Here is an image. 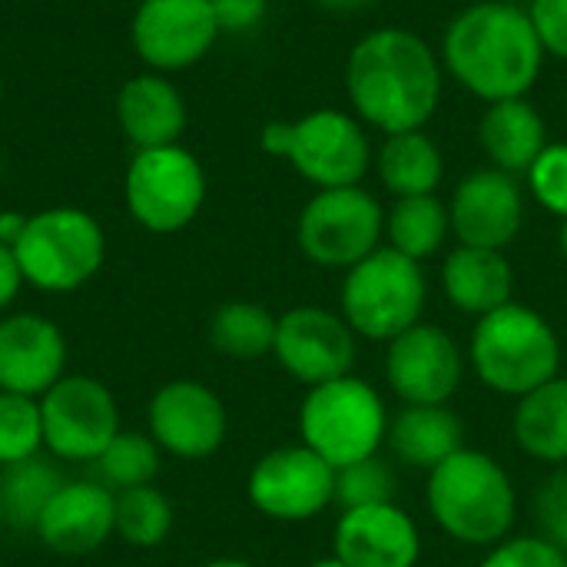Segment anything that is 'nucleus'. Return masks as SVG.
<instances>
[{
  "label": "nucleus",
  "mask_w": 567,
  "mask_h": 567,
  "mask_svg": "<svg viewBox=\"0 0 567 567\" xmlns=\"http://www.w3.org/2000/svg\"><path fill=\"white\" fill-rule=\"evenodd\" d=\"M515 439L542 462H567V379H551L522 395L515 412Z\"/></svg>",
  "instance_id": "26"
},
{
  "label": "nucleus",
  "mask_w": 567,
  "mask_h": 567,
  "mask_svg": "<svg viewBox=\"0 0 567 567\" xmlns=\"http://www.w3.org/2000/svg\"><path fill=\"white\" fill-rule=\"evenodd\" d=\"M478 143L492 156L495 169L515 176V173H528L532 163L542 156V150L548 146V126L545 116L525 96L498 100L488 103V110L482 113Z\"/></svg>",
  "instance_id": "23"
},
{
  "label": "nucleus",
  "mask_w": 567,
  "mask_h": 567,
  "mask_svg": "<svg viewBox=\"0 0 567 567\" xmlns=\"http://www.w3.org/2000/svg\"><path fill=\"white\" fill-rule=\"evenodd\" d=\"M435 522L465 545H498L515 525V485L485 452L462 449L429 472Z\"/></svg>",
  "instance_id": "3"
},
{
  "label": "nucleus",
  "mask_w": 567,
  "mask_h": 567,
  "mask_svg": "<svg viewBox=\"0 0 567 567\" xmlns=\"http://www.w3.org/2000/svg\"><path fill=\"white\" fill-rule=\"evenodd\" d=\"M272 355L302 385L336 382L352 375L355 365V332L352 326L319 306H299L279 316Z\"/></svg>",
  "instance_id": "14"
},
{
  "label": "nucleus",
  "mask_w": 567,
  "mask_h": 567,
  "mask_svg": "<svg viewBox=\"0 0 567 567\" xmlns=\"http://www.w3.org/2000/svg\"><path fill=\"white\" fill-rule=\"evenodd\" d=\"M445 159L439 143L425 130L392 133L379 146V176L389 193L402 196H432L442 183Z\"/></svg>",
  "instance_id": "25"
},
{
  "label": "nucleus",
  "mask_w": 567,
  "mask_h": 567,
  "mask_svg": "<svg viewBox=\"0 0 567 567\" xmlns=\"http://www.w3.org/2000/svg\"><path fill=\"white\" fill-rule=\"evenodd\" d=\"M63 472L53 465V455H33L27 462L0 468V512L3 522L13 528H30L37 525L40 512L47 502L60 492Z\"/></svg>",
  "instance_id": "27"
},
{
  "label": "nucleus",
  "mask_w": 567,
  "mask_h": 567,
  "mask_svg": "<svg viewBox=\"0 0 567 567\" xmlns=\"http://www.w3.org/2000/svg\"><path fill=\"white\" fill-rule=\"evenodd\" d=\"M219 33H246L252 30L262 17L269 0H209Z\"/></svg>",
  "instance_id": "37"
},
{
  "label": "nucleus",
  "mask_w": 567,
  "mask_h": 567,
  "mask_svg": "<svg viewBox=\"0 0 567 567\" xmlns=\"http://www.w3.org/2000/svg\"><path fill=\"white\" fill-rule=\"evenodd\" d=\"M346 90L355 113L385 136L422 130L442 100V63L419 33L382 27L352 47Z\"/></svg>",
  "instance_id": "1"
},
{
  "label": "nucleus",
  "mask_w": 567,
  "mask_h": 567,
  "mask_svg": "<svg viewBox=\"0 0 567 567\" xmlns=\"http://www.w3.org/2000/svg\"><path fill=\"white\" fill-rule=\"evenodd\" d=\"M319 3L329 7V10H355V7H365L372 0H319Z\"/></svg>",
  "instance_id": "41"
},
{
  "label": "nucleus",
  "mask_w": 567,
  "mask_h": 567,
  "mask_svg": "<svg viewBox=\"0 0 567 567\" xmlns=\"http://www.w3.org/2000/svg\"><path fill=\"white\" fill-rule=\"evenodd\" d=\"M419 551L415 522L392 502L349 508L336 525V558L349 567H415Z\"/></svg>",
  "instance_id": "20"
},
{
  "label": "nucleus",
  "mask_w": 567,
  "mask_h": 567,
  "mask_svg": "<svg viewBox=\"0 0 567 567\" xmlns=\"http://www.w3.org/2000/svg\"><path fill=\"white\" fill-rule=\"evenodd\" d=\"M309 567H349V565H342V561L332 555V558H322V561H316V565H309Z\"/></svg>",
  "instance_id": "44"
},
{
  "label": "nucleus",
  "mask_w": 567,
  "mask_h": 567,
  "mask_svg": "<svg viewBox=\"0 0 567 567\" xmlns=\"http://www.w3.org/2000/svg\"><path fill=\"white\" fill-rule=\"evenodd\" d=\"M525 219V196L512 173L475 169L465 176L449 203V223L462 246L505 249Z\"/></svg>",
  "instance_id": "17"
},
{
  "label": "nucleus",
  "mask_w": 567,
  "mask_h": 567,
  "mask_svg": "<svg viewBox=\"0 0 567 567\" xmlns=\"http://www.w3.org/2000/svg\"><path fill=\"white\" fill-rule=\"evenodd\" d=\"M113 495H116V508H113V535L116 538H123L130 548H140V551L159 548L169 538L173 502L156 485L123 488Z\"/></svg>",
  "instance_id": "30"
},
{
  "label": "nucleus",
  "mask_w": 567,
  "mask_h": 567,
  "mask_svg": "<svg viewBox=\"0 0 567 567\" xmlns=\"http://www.w3.org/2000/svg\"><path fill=\"white\" fill-rule=\"evenodd\" d=\"M262 150L289 159L296 173L319 189L359 186L372 159L362 123L339 110H316L292 123H269L262 130Z\"/></svg>",
  "instance_id": "8"
},
{
  "label": "nucleus",
  "mask_w": 567,
  "mask_h": 567,
  "mask_svg": "<svg viewBox=\"0 0 567 567\" xmlns=\"http://www.w3.org/2000/svg\"><path fill=\"white\" fill-rule=\"evenodd\" d=\"M279 319L259 302H226L209 319V342L219 355L252 362L272 352Z\"/></svg>",
  "instance_id": "29"
},
{
  "label": "nucleus",
  "mask_w": 567,
  "mask_h": 567,
  "mask_svg": "<svg viewBox=\"0 0 567 567\" xmlns=\"http://www.w3.org/2000/svg\"><path fill=\"white\" fill-rule=\"evenodd\" d=\"M385 213L362 186L319 189L299 216L302 252L326 269H352L379 249Z\"/></svg>",
  "instance_id": "11"
},
{
  "label": "nucleus",
  "mask_w": 567,
  "mask_h": 567,
  "mask_svg": "<svg viewBox=\"0 0 567 567\" xmlns=\"http://www.w3.org/2000/svg\"><path fill=\"white\" fill-rule=\"evenodd\" d=\"M66 375V336L40 312L0 319V392L40 399Z\"/></svg>",
  "instance_id": "18"
},
{
  "label": "nucleus",
  "mask_w": 567,
  "mask_h": 567,
  "mask_svg": "<svg viewBox=\"0 0 567 567\" xmlns=\"http://www.w3.org/2000/svg\"><path fill=\"white\" fill-rule=\"evenodd\" d=\"M93 465L100 472V482L113 492L143 488V485L156 482L159 465H163V452L150 439V432H126L123 429Z\"/></svg>",
  "instance_id": "31"
},
{
  "label": "nucleus",
  "mask_w": 567,
  "mask_h": 567,
  "mask_svg": "<svg viewBox=\"0 0 567 567\" xmlns=\"http://www.w3.org/2000/svg\"><path fill=\"white\" fill-rule=\"evenodd\" d=\"M116 495L103 482H63L40 512L33 535L60 558H83L113 538Z\"/></svg>",
  "instance_id": "19"
},
{
  "label": "nucleus",
  "mask_w": 567,
  "mask_h": 567,
  "mask_svg": "<svg viewBox=\"0 0 567 567\" xmlns=\"http://www.w3.org/2000/svg\"><path fill=\"white\" fill-rule=\"evenodd\" d=\"M23 226H27V216H23V213L3 209V213H0V243H3V246H13V243L20 239Z\"/></svg>",
  "instance_id": "40"
},
{
  "label": "nucleus",
  "mask_w": 567,
  "mask_h": 567,
  "mask_svg": "<svg viewBox=\"0 0 567 567\" xmlns=\"http://www.w3.org/2000/svg\"><path fill=\"white\" fill-rule=\"evenodd\" d=\"M472 362L488 389L522 399L558 379L561 346L542 312L508 302L478 319L472 332Z\"/></svg>",
  "instance_id": "4"
},
{
  "label": "nucleus",
  "mask_w": 567,
  "mask_h": 567,
  "mask_svg": "<svg viewBox=\"0 0 567 567\" xmlns=\"http://www.w3.org/2000/svg\"><path fill=\"white\" fill-rule=\"evenodd\" d=\"M392 495H395V475L379 455H369L362 462L336 468V502L346 512L369 508V505H389Z\"/></svg>",
  "instance_id": "33"
},
{
  "label": "nucleus",
  "mask_w": 567,
  "mask_h": 567,
  "mask_svg": "<svg viewBox=\"0 0 567 567\" xmlns=\"http://www.w3.org/2000/svg\"><path fill=\"white\" fill-rule=\"evenodd\" d=\"M43 449L56 462H96L123 432L116 395L93 375L66 372L40 395Z\"/></svg>",
  "instance_id": "10"
},
{
  "label": "nucleus",
  "mask_w": 567,
  "mask_h": 567,
  "mask_svg": "<svg viewBox=\"0 0 567 567\" xmlns=\"http://www.w3.org/2000/svg\"><path fill=\"white\" fill-rule=\"evenodd\" d=\"M0 525H3V512H0Z\"/></svg>",
  "instance_id": "47"
},
{
  "label": "nucleus",
  "mask_w": 567,
  "mask_h": 567,
  "mask_svg": "<svg viewBox=\"0 0 567 567\" xmlns=\"http://www.w3.org/2000/svg\"><path fill=\"white\" fill-rule=\"evenodd\" d=\"M528 17L545 53L567 60V0H532Z\"/></svg>",
  "instance_id": "36"
},
{
  "label": "nucleus",
  "mask_w": 567,
  "mask_h": 567,
  "mask_svg": "<svg viewBox=\"0 0 567 567\" xmlns=\"http://www.w3.org/2000/svg\"><path fill=\"white\" fill-rule=\"evenodd\" d=\"M23 272H20V262H17V252L13 246H3L0 243V316L17 302L20 289H23Z\"/></svg>",
  "instance_id": "39"
},
{
  "label": "nucleus",
  "mask_w": 567,
  "mask_h": 567,
  "mask_svg": "<svg viewBox=\"0 0 567 567\" xmlns=\"http://www.w3.org/2000/svg\"><path fill=\"white\" fill-rule=\"evenodd\" d=\"M445 70L485 103L525 96L545 63V47L532 27L528 10L485 0L468 3L445 30Z\"/></svg>",
  "instance_id": "2"
},
{
  "label": "nucleus",
  "mask_w": 567,
  "mask_h": 567,
  "mask_svg": "<svg viewBox=\"0 0 567 567\" xmlns=\"http://www.w3.org/2000/svg\"><path fill=\"white\" fill-rule=\"evenodd\" d=\"M123 193H126L130 216L143 229L156 236H169L186 229L203 209L206 173L199 159L179 143L153 146L133 156Z\"/></svg>",
  "instance_id": "9"
},
{
  "label": "nucleus",
  "mask_w": 567,
  "mask_h": 567,
  "mask_svg": "<svg viewBox=\"0 0 567 567\" xmlns=\"http://www.w3.org/2000/svg\"><path fill=\"white\" fill-rule=\"evenodd\" d=\"M442 286L455 309L482 319L512 302L515 272L502 249L458 246L455 252H449L442 266Z\"/></svg>",
  "instance_id": "22"
},
{
  "label": "nucleus",
  "mask_w": 567,
  "mask_h": 567,
  "mask_svg": "<svg viewBox=\"0 0 567 567\" xmlns=\"http://www.w3.org/2000/svg\"><path fill=\"white\" fill-rule=\"evenodd\" d=\"M299 432L302 445H309L319 458L332 468H346L379 452L389 432V412L369 382L342 375L309 389L299 409Z\"/></svg>",
  "instance_id": "6"
},
{
  "label": "nucleus",
  "mask_w": 567,
  "mask_h": 567,
  "mask_svg": "<svg viewBox=\"0 0 567 567\" xmlns=\"http://www.w3.org/2000/svg\"><path fill=\"white\" fill-rule=\"evenodd\" d=\"M13 252L27 286L50 296H63L76 292L103 269L106 236L86 209L53 206L27 216Z\"/></svg>",
  "instance_id": "5"
},
{
  "label": "nucleus",
  "mask_w": 567,
  "mask_h": 567,
  "mask_svg": "<svg viewBox=\"0 0 567 567\" xmlns=\"http://www.w3.org/2000/svg\"><path fill=\"white\" fill-rule=\"evenodd\" d=\"M43 452L40 399L0 392V468Z\"/></svg>",
  "instance_id": "32"
},
{
  "label": "nucleus",
  "mask_w": 567,
  "mask_h": 567,
  "mask_svg": "<svg viewBox=\"0 0 567 567\" xmlns=\"http://www.w3.org/2000/svg\"><path fill=\"white\" fill-rule=\"evenodd\" d=\"M0 103H3V80H0Z\"/></svg>",
  "instance_id": "45"
},
{
  "label": "nucleus",
  "mask_w": 567,
  "mask_h": 567,
  "mask_svg": "<svg viewBox=\"0 0 567 567\" xmlns=\"http://www.w3.org/2000/svg\"><path fill=\"white\" fill-rule=\"evenodd\" d=\"M542 522L548 528V542L567 548V475H558L538 498Z\"/></svg>",
  "instance_id": "38"
},
{
  "label": "nucleus",
  "mask_w": 567,
  "mask_h": 567,
  "mask_svg": "<svg viewBox=\"0 0 567 567\" xmlns=\"http://www.w3.org/2000/svg\"><path fill=\"white\" fill-rule=\"evenodd\" d=\"M565 100H567V93H565Z\"/></svg>",
  "instance_id": "48"
},
{
  "label": "nucleus",
  "mask_w": 567,
  "mask_h": 567,
  "mask_svg": "<svg viewBox=\"0 0 567 567\" xmlns=\"http://www.w3.org/2000/svg\"><path fill=\"white\" fill-rule=\"evenodd\" d=\"M558 246H561V256L567 259V219L561 223V233H558Z\"/></svg>",
  "instance_id": "43"
},
{
  "label": "nucleus",
  "mask_w": 567,
  "mask_h": 567,
  "mask_svg": "<svg viewBox=\"0 0 567 567\" xmlns=\"http://www.w3.org/2000/svg\"><path fill=\"white\" fill-rule=\"evenodd\" d=\"M116 120L136 150L173 146L186 126V103L166 76L143 73L123 83L116 96Z\"/></svg>",
  "instance_id": "21"
},
{
  "label": "nucleus",
  "mask_w": 567,
  "mask_h": 567,
  "mask_svg": "<svg viewBox=\"0 0 567 567\" xmlns=\"http://www.w3.org/2000/svg\"><path fill=\"white\" fill-rule=\"evenodd\" d=\"M478 567H567V555L548 538H512L492 545L488 558Z\"/></svg>",
  "instance_id": "35"
},
{
  "label": "nucleus",
  "mask_w": 567,
  "mask_h": 567,
  "mask_svg": "<svg viewBox=\"0 0 567 567\" xmlns=\"http://www.w3.org/2000/svg\"><path fill=\"white\" fill-rule=\"evenodd\" d=\"M385 233L389 246L399 249L402 256L422 262L435 256L452 233L449 223V206L432 193V196H402L385 216Z\"/></svg>",
  "instance_id": "28"
},
{
  "label": "nucleus",
  "mask_w": 567,
  "mask_h": 567,
  "mask_svg": "<svg viewBox=\"0 0 567 567\" xmlns=\"http://www.w3.org/2000/svg\"><path fill=\"white\" fill-rule=\"evenodd\" d=\"M385 439L399 462L425 472L439 468L445 458L465 449V429L458 415L445 405H405L389 425Z\"/></svg>",
  "instance_id": "24"
},
{
  "label": "nucleus",
  "mask_w": 567,
  "mask_h": 567,
  "mask_svg": "<svg viewBox=\"0 0 567 567\" xmlns=\"http://www.w3.org/2000/svg\"><path fill=\"white\" fill-rule=\"evenodd\" d=\"M425 309L422 266L392 246H379L362 262L346 269L342 319L355 336L392 342L419 322Z\"/></svg>",
  "instance_id": "7"
},
{
  "label": "nucleus",
  "mask_w": 567,
  "mask_h": 567,
  "mask_svg": "<svg viewBox=\"0 0 567 567\" xmlns=\"http://www.w3.org/2000/svg\"><path fill=\"white\" fill-rule=\"evenodd\" d=\"M203 567H256L249 561H239V558H216V561H206Z\"/></svg>",
  "instance_id": "42"
},
{
  "label": "nucleus",
  "mask_w": 567,
  "mask_h": 567,
  "mask_svg": "<svg viewBox=\"0 0 567 567\" xmlns=\"http://www.w3.org/2000/svg\"><path fill=\"white\" fill-rule=\"evenodd\" d=\"M246 492L266 518L306 522L336 502V468L309 445H286L252 465Z\"/></svg>",
  "instance_id": "13"
},
{
  "label": "nucleus",
  "mask_w": 567,
  "mask_h": 567,
  "mask_svg": "<svg viewBox=\"0 0 567 567\" xmlns=\"http://www.w3.org/2000/svg\"><path fill=\"white\" fill-rule=\"evenodd\" d=\"M219 23L209 0H143L133 13V47L153 70H183L209 53Z\"/></svg>",
  "instance_id": "15"
},
{
  "label": "nucleus",
  "mask_w": 567,
  "mask_h": 567,
  "mask_svg": "<svg viewBox=\"0 0 567 567\" xmlns=\"http://www.w3.org/2000/svg\"><path fill=\"white\" fill-rule=\"evenodd\" d=\"M146 432L159 445V452L199 462L219 452L229 432V415L223 399L196 382V379H173L146 405Z\"/></svg>",
  "instance_id": "12"
},
{
  "label": "nucleus",
  "mask_w": 567,
  "mask_h": 567,
  "mask_svg": "<svg viewBox=\"0 0 567 567\" xmlns=\"http://www.w3.org/2000/svg\"><path fill=\"white\" fill-rule=\"evenodd\" d=\"M462 352L439 326L415 322L389 342L385 375L405 405H445L462 385Z\"/></svg>",
  "instance_id": "16"
},
{
  "label": "nucleus",
  "mask_w": 567,
  "mask_h": 567,
  "mask_svg": "<svg viewBox=\"0 0 567 567\" xmlns=\"http://www.w3.org/2000/svg\"><path fill=\"white\" fill-rule=\"evenodd\" d=\"M465 3H485V0H465Z\"/></svg>",
  "instance_id": "46"
},
{
  "label": "nucleus",
  "mask_w": 567,
  "mask_h": 567,
  "mask_svg": "<svg viewBox=\"0 0 567 567\" xmlns=\"http://www.w3.org/2000/svg\"><path fill=\"white\" fill-rule=\"evenodd\" d=\"M528 186L535 199L567 219V143H548L528 169Z\"/></svg>",
  "instance_id": "34"
}]
</instances>
